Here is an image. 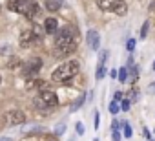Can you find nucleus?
<instances>
[{
  "label": "nucleus",
  "mask_w": 155,
  "mask_h": 141,
  "mask_svg": "<svg viewBox=\"0 0 155 141\" xmlns=\"http://www.w3.org/2000/svg\"><path fill=\"white\" fill-rule=\"evenodd\" d=\"M79 70H81V64L79 60H68V62H62L55 72L51 74V79L55 83H68L71 81L77 74H79Z\"/></svg>",
  "instance_id": "obj_1"
},
{
  "label": "nucleus",
  "mask_w": 155,
  "mask_h": 141,
  "mask_svg": "<svg viewBox=\"0 0 155 141\" xmlns=\"http://www.w3.org/2000/svg\"><path fill=\"white\" fill-rule=\"evenodd\" d=\"M79 42V31L75 26H64L60 31L57 29L55 33V48H68V46H77Z\"/></svg>",
  "instance_id": "obj_2"
},
{
  "label": "nucleus",
  "mask_w": 155,
  "mask_h": 141,
  "mask_svg": "<svg viewBox=\"0 0 155 141\" xmlns=\"http://www.w3.org/2000/svg\"><path fill=\"white\" fill-rule=\"evenodd\" d=\"M35 108L37 110H40V112H49V110H53L57 105H58V97H57V94L53 92V90H48V88H44V90H40V94L35 97Z\"/></svg>",
  "instance_id": "obj_3"
},
{
  "label": "nucleus",
  "mask_w": 155,
  "mask_h": 141,
  "mask_svg": "<svg viewBox=\"0 0 155 141\" xmlns=\"http://www.w3.org/2000/svg\"><path fill=\"white\" fill-rule=\"evenodd\" d=\"M13 11L28 17V19H33L37 13H38V4L37 0H13L11 6H9Z\"/></svg>",
  "instance_id": "obj_4"
},
{
  "label": "nucleus",
  "mask_w": 155,
  "mask_h": 141,
  "mask_svg": "<svg viewBox=\"0 0 155 141\" xmlns=\"http://www.w3.org/2000/svg\"><path fill=\"white\" fill-rule=\"evenodd\" d=\"M97 6L102 11H113L117 15H126V11H128L122 0H97Z\"/></svg>",
  "instance_id": "obj_5"
},
{
  "label": "nucleus",
  "mask_w": 155,
  "mask_h": 141,
  "mask_svg": "<svg viewBox=\"0 0 155 141\" xmlns=\"http://www.w3.org/2000/svg\"><path fill=\"white\" fill-rule=\"evenodd\" d=\"M40 68H42V59L40 57H31L29 60H26L24 62V66H22V77L24 79H33L38 72H40Z\"/></svg>",
  "instance_id": "obj_6"
},
{
  "label": "nucleus",
  "mask_w": 155,
  "mask_h": 141,
  "mask_svg": "<svg viewBox=\"0 0 155 141\" xmlns=\"http://www.w3.org/2000/svg\"><path fill=\"white\" fill-rule=\"evenodd\" d=\"M86 40H88V46H90L93 51H99V48H101V35H99V31L90 29V31H88Z\"/></svg>",
  "instance_id": "obj_7"
},
{
  "label": "nucleus",
  "mask_w": 155,
  "mask_h": 141,
  "mask_svg": "<svg viewBox=\"0 0 155 141\" xmlns=\"http://www.w3.org/2000/svg\"><path fill=\"white\" fill-rule=\"evenodd\" d=\"M8 121H9V125H22L26 121V115L22 110H11L8 114Z\"/></svg>",
  "instance_id": "obj_8"
},
{
  "label": "nucleus",
  "mask_w": 155,
  "mask_h": 141,
  "mask_svg": "<svg viewBox=\"0 0 155 141\" xmlns=\"http://www.w3.org/2000/svg\"><path fill=\"white\" fill-rule=\"evenodd\" d=\"M57 29H58V22H57V19L49 17V19H46V20H44V31H46V33L55 35V33H57Z\"/></svg>",
  "instance_id": "obj_9"
},
{
  "label": "nucleus",
  "mask_w": 155,
  "mask_h": 141,
  "mask_svg": "<svg viewBox=\"0 0 155 141\" xmlns=\"http://www.w3.org/2000/svg\"><path fill=\"white\" fill-rule=\"evenodd\" d=\"M33 40H35V33L33 31H22V35H20V46L22 48H29L33 44Z\"/></svg>",
  "instance_id": "obj_10"
},
{
  "label": "nucleus",
  "mask_w": 155,
  "mask_h": 141,
  "mask_svg": "<svg viewBox=\"0 0 155 141\" xmlns=\"http://www.w3.org/2000/svg\"><path fill=\"white\" fill-rule=\"evenodd\" d=\"M62 4H64V0H46V9L55 13V11H58L62 8Z\"/></svg>",
  "instance_id": "obj_11"
},
{
  "label": "nucleus",
  "mask_w": 155,
  "mask_h": 141,
  "mask_svg": "<svg viewBox=\"0 0 155 141\" xmlns=\"http://www.w3.org/2000/svg\"><path fill=\"white\" fill-rule=\"evenodd\" d=\"M84 101H86V94H81L79 97H77V101L71 105V108H69V110H71V112H77V110H79V108L84 105Z\"/></svg>",
  "instance_id": "obj_12"
},
{
  "label": "nucleus",
  "mask_w": 155,
  "mask_h": 141,
  "mask_svg": "<svg viewBox=\"0 0 155 141\" xmlns=\"http://www.w3.org/2000/svg\"><path fill=\"white\" fill-rule=\"evenodd\" d=\"M28 88H29V90H33V88L44 90V88H46V83H44V81H31V83H28Z\"/></svg>",
  "instance_id": "obj_13"
},
{
  "label": "nucleus",
  "mask_w": 155,
  "mask_h": 141,
  "mask_svg": "<svg viewBox=\"0 0 155 141\" xmlns=\"http://www.w3.org/2000/svg\"><path fill=\"white\" fill-rule=\"evenodd\" d=\"M104 75H106V66H104V64H99V66H97V75H95V79L101 81Z\"/></svg>",
  "instance_id": "obj_14"
},
{
  "label": "nucleus",
  "mask_w": 155,
  "mask_h": 141,
  "mask_svg": "<svg viewBox=\"0 0 155 141\" xmlns=\"http://www.w3.org/2000/svg\"><path fill=\"white\" fill-rule=\"evenodd\" d=\"M117 75H119L117 79H119L120 83H124V81L128 79V70H126V68H120V70H119V72H117Z\"/></svg>",
  "instance_id": "obj_15"
},
{
  "label": "nucleus",
  "mask_w": 155,
  "mask_h": 141,
  "mask_svg": "<svg viewBox=\"0 0 155 141\" xmlns=\"http://www.w3.org/2000/svg\"><path fill=\"white\" fill-rule=\"evenodd\" d=\"M64 132H66V125H64V123H60V125H57V126H55V134H53V136H55V137H58V136H62Z\"/></svg>",
  "instance_id": "obj_16"
},
{
  "label": "nucleus",
  "mask_w": 155,
  "mask_h": 141,
  "mask_svg": "<svg viewBox=\"0 0 155 141\" xmlns=\"http://www.w3.org/2000/svg\"><path fill=\"white\" fill-rule=\"evenodd\" d=\"M148 29H150V24H148V22H144V24H142V29H140V39H146Z\"/></svg>",
  "instance_id": "obj_17"
},
{
  "label": "nucleus",
  "mask_w": 155,
  "mask_h": 141,
  "mask_svg": "<svg viewBox=\"0 0 155 141\" xmlns=\"http://www.w3.org/2000/svg\"><path fill=\"white\" fill-rule=\"evenodd\" d=\"M135 44H137V42H135V39H130V40H128V44H126V50H128V51H133V50H135Z\"/></svg>",
  "instance_id": "obj_18"
},
{
  "label": "nucleus",
  "mask_w": 155,
  "mask_h": 141,
  "mask_svg": "<svg viewBox=\"0 0 155 141\" xmlns=\"http://www.w3.org/2000/svg\"><path fill=\"white\" fill-rule=\"evenodd\" d=\"M130 105H131V101H130V99H124V101H122V103H120V108H122V110H126V112H128V110H130Z\"/></svg>",
  "instance_id": "obj_19"
},
{
  "label": "nucleus",
  "mask_w": 155,
  "mask_h": 141,
  "mask_svg": "<svg viewBox=\"0 0 155 141\" xmlns=\"http://www.w3.org/2000/svg\"><path fill=\"white\" fill-rule=\"evenodd\" d=\"M110 112H111V114H117V112H119V103H117V101H113V103L110 105Z\"/></svg>",
  "instance_id": "obj_20"
},
{
  "label": "nucleus",
  "mask_w": 155,
  "mask_h": 141,
  "mask_svg": "<svg viewBox=\"0 0 155 141\" xmlns=\"http://www.w3.org/2000/svg\"><path fill=\"white\" fill-rule=\"evenodd\" d=\"M124 137H131V126L128 123H124Z\"/></svg>",
  "instance_id": "obj_21"
},
{
  "label": "nucleus",
  "mask_w": 155,
  "mask_h": 141,
  "mask_svg": "<svg viewBox=\"0 0 155 141\" xmlns=\"http://www.w3.org/2000/svg\"><path fill=\"white\" fill-rule=\"evenodd\" d=\"M106 59H108V51L101 53V57H99V64H106Z\"/></svg>",
  "instance_id": "obj_22"
},
{
  "label": "nucleus",
  "mask_w": 155,
  "mask_h": 141,
  "mask_svg": "<svg viewBox=\"0 0 155 141\" xmlns=\"http://www.w3.org/2000/svg\"><path fill=\"white\" fill-rule=\"evenodd\" d=\"M77 134H79V136L84 134V125L82 123H77Z\"/></svg>",
  "instance_id": "obj_23"
},
{
  "label": "nucleus",
  "mask_w": 155,
  "mask_h": 141,
  "mask_svg": "<svg viewBox=\"0 0 155 141\" xmlns=\"http://www.w3.org/2000/svg\"><path fill=\"white\" fill-rule=\"evenodd\" d=\"M111 137H113V141H120V132H119V130H113Z\"/></svg>",
  "instance_id": "obj_24"
},
{
  "label": "nucleus",
  "mask_w": 155,
  "mask_h": 141,
  "mask_svg": "<svg viewBox=\"0 0 155 141\" xmlns=\"http://www.w3.org/2000/svg\"><path fill=\"white\" fill-rule=\"evenodd\" d=\"M120 99H122V92H115V99H113V101H117V103H119Z\"/></svg>",
  "instance_id": "obj_25"
},
{
  "label": "nucleus",
  "mask_w": 155,
  "mask_h": 141,
  "mask_svg": "<svg viewBox=\"0 0 155 141\" xmlns=\"http://www.w3.org/2000/svg\"><path fill=\"white\" fill-rule=\"evenodd\" d=\"M101 126V117H99V114H95V128H99Z\"/></svg>",
  "instance_id": "obj_26"
},
{
  "label": "nucleus",
  "mask_w": 155,
  "mask_h": 141,
  "mask_svg": "<svg viewBox=\"0 0 155 141\" xmlns=\"http://www.w3.org/2000/svg\"><path fill=\"white\" fill-rule=\"evenodd\" d=\"M137 92H139L137 88H133V90H131V99H133V101H135V99H137V95H139Z\"/></svg>",
  "instance_id": "obj_27"
},
{
  "label": "nucleus",
  "mask_w": 155,
  "mask_h": 141,
  "mask_svg": "<svg viewBox=\"0 0 155 141\" xmlns=\"http://www.w3.org/2000/svg\"><path fill=\"white\" fill-rule=\"evenodd\" d=\"M110 75H111L113 79H117V70H111V72H110Z\"/></svg>",
  "instance_id": "obj_28"
},
{
  "label": "nucleus",
  "mask_w": 155,
  "mask_h": 141,
  "mask_svg": "<svg viewBox=\"0 0 155 141\" xmlns=\"http://www.w3.org/2000/svg\"><path fill=\"white\" fill-rule=\"evenodd\" d=\"M144 137H146V139H150V132H148V128H144Z\"/></svg>",
  "instance_id": "obj_29"
},
{
  "label": "nucleus",
  "mask_w": 155,
  "mask_h": 141,
  "mask_svg": "<svg viewBox=\"0 0 155 141\" xmlns=\"http://www.w3.org/2000/svg\"><path fill=\"white\" fill-rule=\"evenodd\" d=\"M150 94H155V84H150Z\"/></svg>",
  "instance_id": "obj_30"
},
{
  "label": "nucleus",
  "mask_w": 155,
  "mask_h": 141,
  "mask_svg": "<svg viewBox=\"0 0 155 141\" xmlns=\"http://www.w3.org/2000/svg\"><path fill=\"white\" fill-rule=\"evenodd\" d=\"M46 141H57V137H46Z\"/></svg>",
  "instance_id": "obj_31"
},
{
  "label": "nucleus",
  "mask_w": 155,
  "mask_h": 141,
  "mask_svg": "<svg viewBox=\"0 0 155 141\" xmlns=\"http://www.w3.org/2000/svg\"><path fill=\"white\" fill-rule=\"evenodd\" d=\"M0 141H11V139H0Z\"/></svg>",
  "instance_id": "obj_32"
},
{
  "label": "nucleus",
  "mask_w": 155,
  "mask_h": 141,
  "mask_svg": "<svg viewBox=\"0 0 155 141\" xmlns=\"http://www.w3.org/2000/svg\"><path fill=\"white\" fill-rule=\"evenodd\" d=\"M153 70H155V60H153Z\"/></svg>",
  "instance_id": "obj_33"
},
{
  "label": "nucleus",
  "mask_w": 155,
  "mask_h": 141,
  "mask_svg": "<svg viewBox=\"0 0 155 141\" xmlns=\"http://www.w3.org/2000/svg\"><path fill=\"white\" fill-rule=\"evenodd\" d=\"M0 81H2V79H0Z\"/></svg>",
  "instance_id": "obj_34"
}]
</instances>
